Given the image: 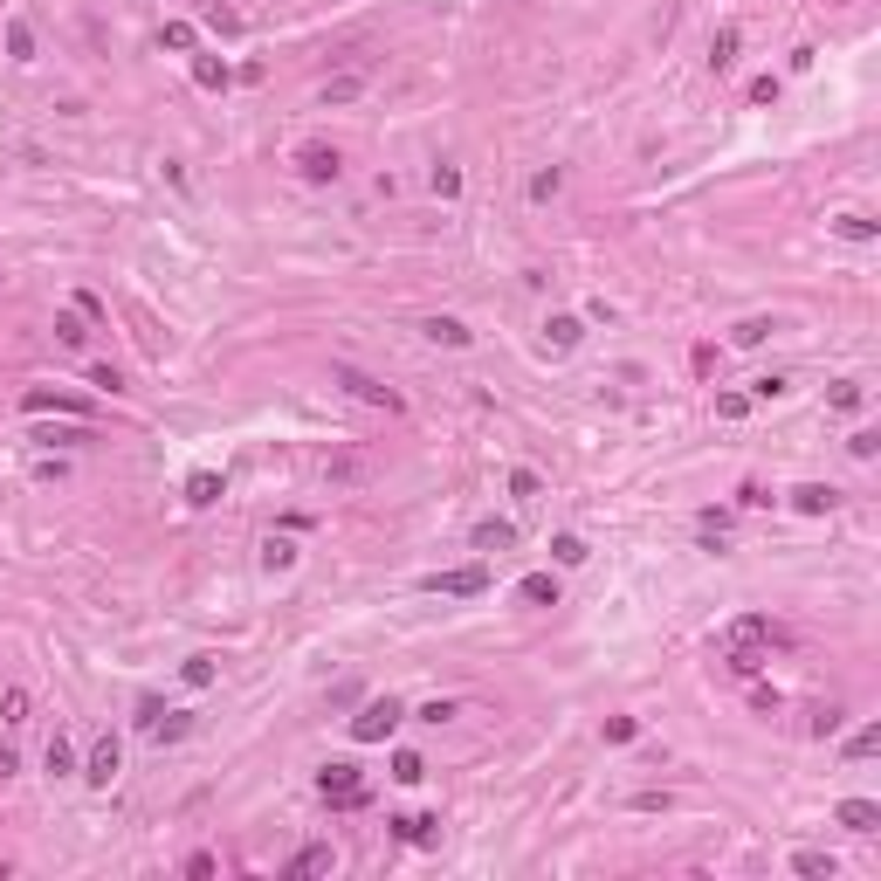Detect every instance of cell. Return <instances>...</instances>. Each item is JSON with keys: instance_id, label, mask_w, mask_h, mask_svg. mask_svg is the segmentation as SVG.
Masks as SVG:
<instances>
[{"instance_id": "obj_1", "label": "cell", "mask_w": 881, "mask_h": 881, "mask_svg": "<svg viewBox=\"0 0 881 881\" xmlns=\"http://www.w3.org/2000/svg\"><path fill=\"white\" fill-rule=\"evenodd\" d=\"M317 792H324L338 813H358V805H372V792H365V778H358V764H344V758L317 772Z\"/></svg>"}, {"instance_id": "obj_2", "label": "cell", "mask_w": 881, "mask_h": 881, "mask_svg": "<svg viewBox=\"0 0 881 881\" xmlns=\"http://www.w3.org/2000/svg\"><path fill=\"white\" fill-rule=\"evenodd\" d=\"M400 716H406V710H400L393 696H372L365 710L352 716V737H358V743H386L393 730H400Z\"/></svg>"}, {"instance_id": "obj_3", "label": "cell", "mask_w": 881, "mask_h": 881, "mask_svg": "<svg viewBox=\"0 0 881 881\" xmlns=\"http://www.w3.org/2000/svg\"><path fill=\"white\" fill-rule=\"evenodd\" d=\"M331 379H338V386L352 393V400H365V406H386V414H400V393H393V386H379L372 372H358V365H331Z\"/></svg>"}, {"instance_id": "obj_4", "label": "cell", "mask_w": 881, "mask_h": 881, "mask_svg": "<svg viewBox=\"0 0 881 881\" xmlns=\"http://www.w3.org/2000/svg\"><path fill=\"white\" fill-rule=\"evenodd\" d=\"M296 172H303L310 186H331L344 172V152L338 145H303V152H296Z\"/></svg>"}, {"instance_id": "obj_5", "label": "cell", "mask_w": 881, "mask_h": 881, "mask_svg": "<svg viewBox=\"0 0 881 881\" xmlns=\"http://www.w3.org/2000/svg\"><path fill=\"white\" fill-rule=\"evenodd\" d=\"M427 592H448V599H476V592H489V572L482 565H462V572H434Z\"/></svg>"}, {"instance_id": "obj_6", "label": "cell", "mask_w": 881, "mask_h": 881, "mask_svg": "<svg viewBox=\"0 0 881 881\" xmlns=\"http://www.w3.org/2000/svg\"><path fill=\"white\" fill-rule=\"evenodd\" d=\"M118 772H124V743H118V737H97V743H90V764H83V778H90V785H110Z\"/></svg>"}, {"instance_id": "obj_7", "label": "cell", "mask_w": 881, "mask_h": 881, "mask_svg": "<svg viewBox=\"0 0 881 881\" xmlns=\"http://www.w3.org/2000/svg\"><path fill=\"white\" fill-rule=\"evenodd\" d=\"M386 826L406 840V847H434V840H441V820H434V813H400V820H386Z\"/></svg>"}, {"instance_id": "obj_8", "label": "cell", "mask_w": 881, "mask_h": 881, "mask_svg": "<svg viewBox=\"0 0 881 881\" xmlns=\"http://www.w3.org/2000/svg\"><path fill=\"white\" fill-rule=\"evenodd\" d=\"M834 820L847 826V834H875V826H881V805H875V799H840Z\"/></svg>"}, {"instance_id": "obj_9", "label": "cell", "mask_w": 881, "mask_h": 881, "mask_svg": "<svg viewBox=\"0 0 881 881\" xmlns=\"http://www.w3.org/2000/svg\"><path fill=\"white\" fill-rule=\"evenodd\" d=\"M840 503V489H826V482H799V489H792V510L799 517H826Z\"/></svg>"}, {"instance_id": "obj_10", "label": "cell", "mask_w": 881, "mask_h": 881, "mask_svg": "<svg viewBox=\"0 0 881 881\" xmlns=\"http://www.w3.org/2000/svg\"><path fill=\"white\" fill-rule=\"evenodd\" d=\"M723 661H730V675H764L772 654H764L758 640H723Z\"/></svg>"}, {"instance_id": "obj_11", "label": "cell", "mask_w": 881, "mask_h": 881, "mask_svg": "<svg viewBox=\"0 0 881 881\" xmlns=\"http://www.w3.org/2000/svg\"><path fill=\"white\" fill-rule=\"evenodd\" d=\"M21 406H28V414H77V420H90V406H83V400H69V393H48V386H35Z\"/></svg>"}, {"instance_id": "obj_12", "label": "cell", "mask_w": 881, "mask_h": 881, "mask_svg": "<svg viewBox=\"0 0 881 881\" xmlns=\"http://www.w3.org/2000/svg\"><path fill=\"white\" fill-rule=\"evenodd\" d=\"M186 730H193V710H159L152 723H145V737H152V743H179Z\"/></svg>"}, {"instance_id": "obj_13", "label": "cell", "mask_w": 881, "mask_h": 881, "mask_svg": "<svg viewBox=\"0 0 881 881\" xmlns=\"http://www.w3.org/2000/svg\"><path fill=\"white\" fill-rule=\"evenodd\" d=\"M468 544H476V551H510V544H517V524H503V517H482Z\"/></svg>"}, {"instance_id": "obj_14", "label": "cell", "mask_w": 881, "mask_h": 881, "mask_svg": "<svg viewBox=\"0 0 881 881\" xmlns=\"http://www.w3.org/2000/svg\"><path fill=\"white\" fill-rule=\"evenodd\" d=\"M723 640H758V648H772L778 627H772V620H758V613H743V620H730V627H723Z\"/></svg>"}, {"instance_id": "obj_15", "label": "cell", "mask_w": 881, "mask_h": 881, "mask_svg": "<svg viewBox=\"0 0 881 881\" xmlns=\"http://www.w3.org/2000/svg\"><path fill=\"white\" fill-rule=\"evenodd\" d=\"M420 331H427V338H434V344H448V352H462V344H468V338H476V331H468V324H462V317H427V324H420Z\"/></svg>"}, {"instance_id": "obj_16", "label": "cell", "mask_w": 881, "mask_h": 881, "mask_svg": "<svg viewBox=\"0 0 881 881\" xmlns=\"http://www.w3.org/2000/svg\"><path fill=\"white\" fill-rule=\"evenodd\" d=\"M737 42H743V35H737V21H723V28L710 35V69H716V77H723L730 62H737Z\"/></svg>"}, {"instance_id": "obj_17", "label": "cell", "mask_w": 881, "mask_h": 881, "mask_svg": "<svg viewBox=\"0 0 881 881\" xmlns=\"http://www.w3.org/2000/svg\"><path fill=\"white\" fill-rule=\"evenodd\" d=\"M358 97H365V69H338L324 83V104H358Z\"/></svg>"}, {"instance_id": "obj_18", "label": "cell", "mask_w": 881, "mask_h": 881, "mask_svg": "<svg viewBox=\"0 0 881 881\" xmlns=\"http://www.w3.org/2000/svg\"><path fill=\"white\" fill-rule=\"evenodd\" d=\"M186 503H193V510L220 503V476H214V468H193V476H186Z\"/></svg>"}, {"instance_id": "obj_19", "label": "cell", "mask_w": 881, "mask_h": 881, "mask_svg": "<svg viewBox=\"0 0 881 881\" xmlns=\"http://www.w3.org/2000/svg\"><path fill=\"white\" fill-rule=\"evenodd\" d=\"M42 764H48V778H69V772H77V743L56 730V737H48V751H42Z\"/></svg>"}, {"instance_id": "obj_20", "label": "cell", "mask_w": 881, "mask_h": 881, "mask_svg": "<svg viewBox=\"0 0 881 881\" xmlns=\"http://www.w3.org/2000/svg\"><path fill=\"white\" fill-rule=\"evenodd\" d=\"M56 338L69 344V352H83V344H90V317H83V310H62V317H56Z\"/></svg>"}, {"instance_id": "obj_21", "label": "cell", "mask_w": 881, "mask_h": 881, "mask_svg": "<svg viewBox=\"0 0 881 881\" xmlns=\"http://www.w3.org/2000/svg\"><path fill=\"white\" fill-rule=\"evenodd\" d=\"M792 875H813V881H834L840 875V861H834V854H820V847H805V854H792Z\"/></svg>"}, {"instance_id": "obj_22", "label": "cell", "mask_w": 881, "mask_h": 881, "mask_svg": "<svg viewBox=\"0 0 881 881\" xmlns=\"http://www.w3.org/2000/svg\"><path fill=\"white\" fill-rule=\"evenodd\" d=\"M331 867H338V854H331L324 840H317V847H303V854L290 861V875H331Z\"/></svg>"}, {"instance_id": "obj_23", "label": "cell", "mask_w": 881, "mask_h": 881, "mask_svg": "<svg viewBox=\"0 0 881 881\" xmlns=\"http://www.w3.org/2000/svg\"><path fill=\"white\" fill-rule=\"evenodd\" d=\"M290 565H296V544L290 538H262V572L276 579V572H290Z\"/></svg>"}, {"instance_id": "obj_24", "label": "cell", "mask_w": 881, "mask_h": 881, "mask_svg": "<svg viewBox=\"0 0 881 881\" xmlns=\"http://www.w3.org/2000/svg\"><path fill=\"white\" fill-rule=\"evenodd\" d=\"M772 331H785V324H778V317H743V324L730 331V344H764Z\"/></svg>"}, {"instance_id": "obj_25", "label": "cell", "mask_w": 881, "mask_h": 881, "mask_svg": "<svg viewBox=\"0 0 881 881\" xmlns=\"http://www.w3.org/2000/svg\"><path fill=\"white\" fill-rule=\"evenodd\" d=\"M7 56H15V62H35V28H28V21H7Z\"/></svg>"}, {"instance_id": "obj_26", "label": "cell", "mask_w": 881, "mask_h": 881, "mask_svg": "<svg viewBox=\"0 0 881 881\" xmlns=\"http://www.w3.org/2000/svg\"><path fill=\"white\" fill-rule=\"evenodd\" d=\"M517 592H524L530 606H558V579H551V572H530V579H524Z\"/></svg>"}, {"instance_id": "obj_27", "label": "cell", "mask_w": 881, "mask_h": 881, "mask_svg": "<svg viewBox=\"0 0 881 881\" xmlns=\"http://www.w3.org/2000/svg\"><path fill=\"white\" fill-rule=\"evenodd\" d=\"M193 83H200V90H228V62H214V56H193Z\"/></svg>"}, {"instance_id": "obj_28", "label": "cell", "mask_w": 881, "mask_h": 881, "mask_svg": "<svg viewBox=\"0 0 881 881\" xmlns=\"http://www.w3.org/2000/svg\"><path fill=\"white\" fill-rule=\"evenodd\" d=\"M544 338H551L558 352H572V344L586 338V324H579V317H551V324H544Z\"/></svg>"}, {"instance_id": "obj_29", "label": "cell", "mask_w": 881, "mask_h": 881, "mask_svg": "<svg viewBox=\"0 0 881 881\" xmlns=\"http://www.w3.org/2000/svg\"><path fill=\"white\" fill-rule=\"evenodd\" d=\"M834 234L840 241H875V220L867 214H834Z\"/></svg>"}, {"instance_id": "obj_30", "label": "cell", "mask_w": 881, "mask_h": 881, "mask_svg": "<svg viewBox=\"0 0 881 881\" xmlns=\"http://www.w3.org/2000/svg\"><path fill=\"white\" fill-rule=\"evenodd\" d=\"M324 476H331V482H365L372 468L358 462V455H331V462H324Z\"/></svg>"}, {"instance_id": "obj_31", "label": "cell", "mask_w": 881, "mask_h": 881, "mask_svg": "<svg viewBox=\"0 0 881 881\" xmlns=\"http://www.w3.org/2000/svg\"><path fill=\"white\" fill-rule=\"evenodd\" d=\"M875 751H881V723H861L847 737V758H875Z\"/></svg>"}, {"instance_id": "obj_32", "label": "cell", "mask_w": 881, "mask_h": 881, "mask_svg": "<svg viewBox=\"0 0 881 881\" xmlns=\"http://www.w3.org/2000/svg\"><path fill=\"white\" fill-rule=\"evenodd\" d=\"M393 778H400V785H420V778H427V758H420V751H400V758H393Z\"/></svg>"}, {"instance_id": "obj_33", "label": "cell", "mask_w": 881, "mask_h": 881, "mask_svg": "<svg viewBox=\"0 0 881 881\" xmlns=\"http://www.w3.org/2000/svg\"><path fill=\"white\" fill-rule=\"evenodd\" d=\"M785 393H792L785 372H764V379H751V400H785Z\"/></svg>"}, {"instance_id": "obj_34", "label": "cell", "mask_w": 881, "mask_h": 881, "mask_svg": "<svg viewBox=\"0 0 881 881\" xmlns=\"http://www.w3.org/2000/svg\"><path fill=\"white\" fill-rule=\"evenodd\" d=\"M551 558L565 565V572H572V565H586V544H579L572 530H565V538H551Z\"/></svg>"}, {"instance_id": "obj_35", "label": "cell", "mask_w": 881, "mask_h": 881, "mask_svg": "<svg viewBox=\"0 0 881 881\" xmlns=\"http://www.w3.org/2000/svg\"><path fill=\"white\" fill-rule=\"evenodd\" d=\"M0 723H28V689H7L0 696Z\"/></svg>"}, {"instance_id": "obj_36", "label": "cell", "mask_w": 881, "mask_h": 881, "mask_svg": "<svg viewBox=\"0 0 881 881\" xmlns=\"http://www.w3.org/2000/svg\"><path fill=\"white\" fill-rule=\"evenodd\" d=\"M35 441H62V448H77V441H90V420H77V427H42Z\"/></svg>"}, {"instance_id": "obj_37", "label": "cell", "mask_w": 881, "mask_h": 881, "mask_svg": "<svg viewBox=\"0 0 881 881\" xmlns=\"http://www.w3.org/2000/svg\"><path fill=\"white\" fill-rule=\"evenodd\" d=\"M186 681H193V689H207V681H214V654H186V668H179Z\"/></svg>"}, {"instance_id": "obj_38", "label": "cell", "mask_w": 881, "mask_h": 881, "mask_svg": "<svg viewBox=\"0 0 881 881\" xmlns=\"http://www.w3.org/2000/svg\"><path fill=\"white\" fill-rule=\"evenodd\" d=\"M558 186H565V172H558V166H544L538 179H530V200H558Z\"/></svg>"}, {"instance_id": "obj_39", "label": "cell", "mask_w": 881, "mask_h": 881, "mask_svg": "<svg viewBox=\"0 0 881 881\" xmlns=\"http://www.w3.org/2000/svg\"><path fill=\"white\" fill-rule=\"evenodd\" d=\"M875 448H881V434H875V427L847 434V455H854V462H875Z\"/></svg>"}, {"instance_id": "obj_40", "label": "cell", "mask_w": 881, "mask_h": 881, "mask_svg": "<svg viewBox=\"0 0 881 881\" xmlns=\"http://www.w3.org/2000/svg\"><path fill=\"white\" fill-rule=\"evenodd\" d=\"M207 28H214V35H241V15H234V7H220V0H214V7H207Z\"/></svg>"}, {"instance_id": "obj_41", "label": "cell", "mask_w": 881, "mask_h": 881, "mask_svg": "<svg viewBox=\"0 0 881 881\" xmlns=\"http://www.w3.org/2000/svg\"><path fill=\"white\" fill-rule=\"evenodd\" d=\"M159 48H179L186 56V48H193V28H186V21H166V28H159Z\"/></svg>"}, {"instance_id": "obj_42", "label": "cell", "mask_w": 881, "mask_h": 881, "mask_svg": "<svg viewBox=\"0 0 881 881\" xmlns=\"http://www.w3.org/2000/svg\"><path fill=\"white\" fill-rule=\"evenodd\" d=\"M634 737H640L634 716H606V743H634Z\"/></svg>"}, {"instance_id": "obj_43", "label": "cell", "mask_w": 881, "mask_h": 881, "mask_svg": "<svg viewBox=\"0 0 881 881\" xmlns=\"http://www.w3.org/2000/svg\"><path fill=\"white\" fill-rule=\"evenodd\" d=\"M826 400H834V406H840V414H854V406H861V400H867V393H861V386H854V379H840V386H834V393H826Z\"/></svg>"}, {"instance_id": "obj_44", "label": "cell", "mask_w": 881, "mask_h": 881, "mask_svg": "<svg viewBox=\"0 0 881 881\" xmlns=\"http://www.w3.org/2000/svg\"><path fill=\"white\" fill-rule=\"evenodd\" d=\"M434 193H441V200H455V193H462V172H455V166H434Z\"/></svg>"}, {"instance_id": "obj_45", "label": "cell", "mask_w": 881, "mask_h": 881, "mask_svg": "<svg viewBox=\"0 0 881 881\" xmlns=\"http://www.w3.org/2000/svg\"><path fill=\"white\" fill-rule=\"evenodd\" d=\"M448 716H462L448 696H434V702H420V723H448Z\"/></svg>"}, {"instance_id": "obj_46", "label": "cell", "mask_w": 881, "mask_h": 881, "mask_svg": "<svg viewBox=\"0 0 881 881\" xmlns=\"http://www.w3.org/2000/svg\"><path fill=\"white\" fill-rule=\"evenodd\" d=\"M90 386H104V393H131V386H124V372H118V365H97V372H90Z\"/></svg>"}, {"instance_id": "obj_47", "label": "cell", "mask_w": 881, "mask_h": 881, "mask_svg": "<svg viewBox=\"0 0 881 881\" xmlns=\"http://www.w3.org/2000/svg\"><path fill=\"white\" fill-rule=\"evenodd\" d=\"M544 482H538V468H510V496H538Z\"/></svg>"}, {"instance_id": "obj_48", "label": "cell", "mask_w": 881, "mask_h": 881, "mask_svg": "<svg viewBox=\"0 0 881 881\" xmlns=\"http://www.w3.org/2000/svg\"><path fill=\"white\" fill-rule=\"evenodd\" d=\"M716 414H723V420H743V414H751V400H743V393H723V400H716Z\"/></svg>"}, {"instance_id": "obj_49", "label": "cell", "mask_w": 881, "mask_h": 881, "mask_svg": "<svg viewBox=\"0 0 881 881\" xmlns=\"http://www.w3.org/2000/svg\"><path fill=\"white\" fill-rule=\"evenodd\" d=\"M15 772H21V758L7 751V743H0V778H15Z\"/></svg>"}, {"instance_id": "obj_50", "label": "cell", "mask_w": 881, "mask_h": 881, "mask_svg": "<svg viewBox=\"0 0 881 881\" xmlns=\"http://www.w3.org/2000/svg\"><path fill=\"white\" fill-rule=\"evenodd\" d=\"M0 282H7V276H0Z\"/></svg>"}]
</instances>
